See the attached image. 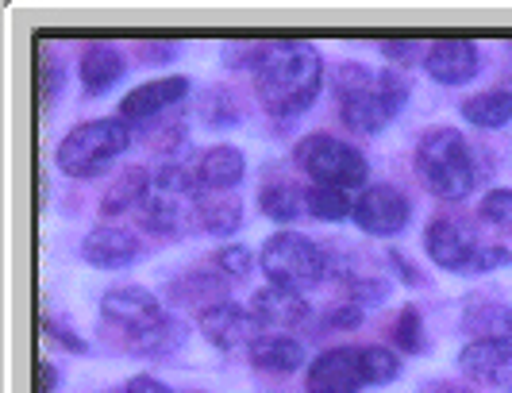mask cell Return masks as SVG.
Segmentation results:
<instances>
[{
	"label": "cell",
	"mask_w": 512,
	"mask_h": 393,
	"mask_svg": "<svg viewBox=\"0 0 512 393\" xmlns=\"http://www.w3.org/2000/svg\"><path fill=\"white\" fill-rule=\"evenodd\" d=\"M320 81H324V62L308 39H274L255 66L258 101L274 116L305 112L320 93Z\"/></svg>",
	"instance_id": "6da1fadb"
},
{
	"label": "cell",
	"mask_w": 512,
	"mask_h": 393,
	"mask_svg": "<svg viewBox=\"0 0 512 393\" xmlns=\"http://www.w3.org/2000/svg\"><path fill=\"white\" fill-rule=\"evenodd\" d=\"M335 89H339V116L355 131H382L401 112L405 93H409V85L397 70L370 74L362 62L339 66Z\"/></svg>",
	"instance_id": "7a4b0ae2"
},
{
	"label": "cell",
	"mask_w": 512,
	"mask_h": 393,
	"mask_svg": "<svg viewBox=\"0 0 512 393\" xmlns=\"http://www.w3.org/2000/svg\"><path fill=\"white\" fill-rule=\"evenodd\" d=\"M416 170L436 197H466L474 189V158L455 128H432L416 147Z\"/></svg>",
	"instance_id": "3957f363"
},
{
	"label": "cell",
	"mask_w": 512,
	"mask_h": 393,
	"mask_svg": "<svg viewBox=\"0 0 512 393\" xmlns=\"http://www.w3.org/2000/svg\"><path fill=\"white\" fill-rule=\"evenodd\" d=\"M131 143V131L124 120H89V124H77L62 143H58V166L70 174V178H97L112 166V158L124 155Z\"/></svg>",
	"instance_id": "277c9868"
},
{
	"label": "cell",
	"mask_w": 512,
	"mask_h": 393,
	"mask_svg": "<svg viewBox=\"0 0 512 393\" xmlns=\"http://www.w3.org/2000/svg\"><path fill=\"white\" fill-rule=\"evenodd\" d=\"M262 270L270 286L282 289H312L328 274V255L301 232H278L262 243Z\"/></svg>",
	"instance_id": "5b68a950"
},
{
	"label": "cell",
	"mask_w": 512,
	"mask_h": 393,
	"mask_svg": "<svg viewBox=\"0 0 512 393\" xmlns=\"http://www.w3.org/2000/svg\"><path fill=\"white\" fill-rule=\"evenodd\" d=\"M201 189H197V174L185 166H162L151 178L143 201H139V216L143 228L151 232H178L181 220L189 216V209L197 212Z\"/></svg>",
	"instance_id": "8992f818"
},
{
	"label": "cell",
	"mask_w": 512,
	"mask_h": 393,
	"mask_svg": "<svg viewBox=\"0 0 512 393\" xmlns=\"http://www.w3.org/2000/svg\"><path fill=\"white\" fill-rule=\"evenodd\" d=\"M293 158L320 185H335V189H347V193L366 185V158H362V151L343 143V139H335V135H305L297 143Z\"/></svg>",
	"instance_id": "52a82bcc"
},
{
	"label": "cell",
	"mask_w": 512,
	"mask_h": 393,
	"mask_svg": "<svg viewBox=\"0 0 512 393\" xmlns=\"http://www.w3.org/2000/svg\"><path fill=\"white\" fill-rule=\"evenodd\" d=\"M424 247H428V255L436 266L443 270H470L474 259H478V236H474V228L470 224H462L455 216H439L428 224V232H424Z\"/></svg>",
	"instance_id": "ba28073f"
},
{
	"label": "cell",
	"mask_w": 512,
	"mask_h": 393,
	"mask_svg": "<svg viewBox=\"0 0 512 393\" xmlns=\"http://www.w3.org/2000/svg\"><path fill=\"white\" fill-rule=\"evenodd\" d=\"M412 205L393 189V185H370L355 197V220H359L362 232L370 236H397L405 224H409Z\"/></svg>",
	"instance_id": "9c48e42d"
},
{
	"label": "cell",
	"mask_w": 512,
	"mask_h": 393,
	"mask_svg": "<svg viewBox=\"0 0 512 393\" xmlns=\"http://www.w3.org/2000/svg\"><path fill=\"white\" fill-rule=\"evenodd\" d=\"M362 386H366V374H362L359 347L324 351L320 359H312V367L305 374L308 393H359Z\"/></svg>",
	"instance_id": "30bf717a"
},
{
	"label": "cell",
	"mask_w": 512,
	"mask_h": 393,
	"mask_svg": "<svg viewBox=\"0 0 512 393\" xmlns=\"http://www.w3.org/2000/svg\"><path fill=\"white\" fill-rule=\"evenodd\" d=\"M101 313L108 320H116V324H124L131 336H139V332H151L154 324H162L166 313H162V305H158V297L147 293V289L139 286H120V289H108L101 301Z\"/></svg>",
	"instance_id": "8fae6325"
},
{
	"label": "cell",
	"mask_w": 512,
	"mask_h": 393,
	"mask_svg": "<svg viewBox=\"0 0 512 393\" xmlns=\"http://www.w3.org/2000/svg\"><path fill=\"white\" fill-rule=\"evenodd\" d=\"M258 328H262V324L255 320V313H247L243 305H231V301H220V305H212V309L201 313V332H205L220 351H231V347H239V343H255Z\"/></svg>",
	"instance_id": "7c38bea8"
},
{
	"label": "cell",
	"mask_w": 512,
	"mask_h": 393,
	"mask_svg": "<svg viewBox=\"0 0 512 393\" xmlns=\"http://www.w3.org/2000/svg\"><path fill=\"white\" fill-rule=\"evenodd\" d=\"M478 43L474 39H436L428 51V74L439 85H462L478 74Z\"/></svg>",
	"instance_id": "4fadbf2b"
},
{
	"label": "cell",
	"mask_w": 512,
	"mask_h": 393,
	"mask_svg": "<svg viewBox=\"0 0 512 393\" xmlns=\"http://www.w3.org/2000/svg\"><path fill=\"white\" fill-rule=\"evenodd\" d=\"M189 93V81L185 78H154L147 85H135L128 97L120 101V120H151L158 112L174 108Z\"/></svg>",
	"instance_id": "5bb4252c"
},
{
	"label": "cell",
	"mask_w": 512,
	"mask_h": 393,
	"mask_svg": "<svg viewBox=\"0 0 512 393\" xmlns=\"http://www.w3.org/2000/svg\"><path fill=\"white\" fill-rule=\"evenodd\" d=\"M251 313L262 328L270 332H282V328H297L308 320V301L297 293V289H282V286H266L255 293L251 301Z\"/></svg>",
	"instance_id": "9a60e30c"
},
{
	"label": "cell",
	"mask_w": 512,
	"mask_h": 393,
	"mask_svg": "<svg viewBox=\"0 0 512 393\" xmlns=\"http://www.w3.org/2000/svg\"><path fill=\"white\" fill-rule=\"evenodd\" d=\"M459 370L466 378H478V382H493L501 390H512V340L470 343L459 355Z\"/></svg>",
	"instance_id": "2e32d148"
},
{
	"label": "cell",
	"mask_w": 512,
	"mask_h": 393,
	"mask_svg": "<svg viewBox=\"0 0 512 393\" xmlns=\"http://www.w3.org/2000/svg\"><path fill=\"white\" fill-rule=\"evenodd\" d=\"M462 328L470 332L474 343H505L512 340V309L493 297H466Z\"/></svg>",
	"instance_id": "e0dca14e"
},
{
	"label": "cell",
	"mask_w": 512,
	"mask_h": 393,
	"mask_svg": "<svg viewBox=\"0 0 512 393\" xmlns=\"http://www.w3.org/2000/svg\"><path fill=\"white\" fill-rule=\"evenodd\" d=\"M81 255H85V262H93L101 270H120V266H131L139 259V239L131 236L128 228H112L108 224V228H97V232L85 236Z\"/></svg>",
	"instance_id": "ac0fdd59"
},
{
	"label": "cell",
	"mask_w": 512,
	"mask_h": 393,
	"mask_svg": "<svg viewBox=\"0 0 512 393\" xmlns=\"http://www.w3.org/2000/svg\"><path fill=\"white\" fill-rule=\"evenodd\" d=\"M124 54L116 51V47H108V43H93L89 51L81 54V85H85V93H108L116 81L124 78Z\"/></svg>",
	"instance_id": "d6986e66"
},
{
	"label": "cell",
	"mask_w": 512,
	"mask_h": 393,
	"mask_svg": "<svg viewBox=\"0 0 512 393\" xmlns=\"http://www.w3.org/2000/svg\"><path fill=\"white\" fill-rule=\"evenodd\" d=\"M251 363L258 370H270V374H289V370L305 367V347L293 340V336H282V332H266L251 343Z\"/></svg>",
	"instance_id": "ffe728a7"
},
{
	"label": "cell",
	"mask_w": 512,
	"mask_h": 393,
	"mask_svg": "<svg viewBox=\"0 0 512 393\" xmlns=\"http://www.w3.org/2000/svg\"><path fill=\"white\" fill-rule=\"evenodd\" d=\"M197 220L201 228L212 236H231L239 224H243V209H239V197L228 189H208L197 201Z\"/></svg>",
	"instance_id": "44dd1931"
},
{
	"label": "cell",
	"mask_w": 512,
	"mask_h": 393,
	"mask_svg": "<svg viewBox=\"0 0 512 393\" xmlns=\"http://www.w3.org/2000/svg\"><path fill=\"white\" fill-rule=\"evenodd\" d=\"M243 170H247V162H243V151H239V147H231V143H220V147L205 151V158H201V170H197V178H201L208 189H231V185H239Z\"/></svg>",
	"instance_id": "7402d4cb"
},
{
	"label": "cell",
	"mask_w": 512,
	"mask_h": 393,
	"mask_svg": "<svg viewBox=\"0 0 512 393\" xmlns=\"http://www.w3.org/2000/svg\"><path fill=\"white\" fill-rule=\"evenodd\" d=\"M462 120L474 128H505L512 120V93L509 89H486L470 101H462Z\"/></svg>",
	"instance_id": "603a6c76"
},
{
	"label": "cell",
	"mask_w": 512,
	"mask_h": 393,
	"mask_svg": "<svg viewBox=\"0 0 512 393\" xmlns=\"http://www.w3.org/2000/svg\"><path fill=\"white\" fill-rule=\"evenodd\" d=\"M224 293H228V282L212 278V274H205V270L181 278V286H174V297H178L181 305H193V309H201V313L212 309V305H220Z\"/></svg>",
	"instance_id": "cb8c5ba5"
},
{
	"label": "cell",
	"mask_w": 512,
	"mask_h": 393,
	"mask_svg": "<svg viewBox=\"0 0 512 393\" xmlns=\"http://www.w3.org/2000/svg\"><path fill=\"white\" fill-rule=\"evenodd\" d=\"M305 209L316 220H343L347 212H355V201L347 189H335V185H308L305 189Z\"/></svg>",
	"instance_id": "d4e9b609"
},
{
	"label": "cell",
	"mask_w": 512,
	"mask_h": 393,
	"mask_svg": "<svg viewBox=\"0 0 512 393\" xmlns=\"http://www.w3.org/2000/svg\"><path fill=\"white\" fill-rule=\"evenodd\" d=\"M185 336H189V328H185L181 320H174V316H166L162 324H154L151 332H139V336L131 340V347H135L139 355H170L178 343H185Z\"/></svg>",
	"instance_id": "484cf974"
},
{
	"label": "cell",
	"mask_w": 512,
	"mask_h": 393,
	"mask_svg": "<svg viewBox=\"0 0 512 393\" xmlns=\"http://www.w3.org/2000/svg\"><path fill=\"white\" fill-rule=\"evenodd\" d=\"M258 205L262 212L270 216V220H293L297 212L305 209V193H297L293 185H262V193H258Z\"/></svg>",
	"instance_id": "4316f807"
},
{
	"label": "cell",
	"mask_w": 512,
	"mask_h": 393,
	"mask_svg": "<svg viewBox=\"0 0 512 393\" xmlns=\"http://www.w3.org/2000/svg\"><path fill=\"white\" fill-rule=\"evenodd\" d=\"M147 185H151L147 170H128L120 182L108 189V197H104V212L112 216V212L128 209V205H139V201H143V193H147Z\"/></svg>",
	"instance_id": "83f0119b"
},
{
	"label": "cell",
	"mask_w": 512,
	"mask_h": 393,
	"mask_svg": "<svg viewBox=\"0 0 512 393\" xmlns=\"http://www.w3.org/2000/svg\"><path fill=\"white\" fill-rule=\"evenodd\" d=\"M362 374H366V386H385L401 374V359L385 347H362Z\"/></svg>",
	"instance_id": "f1b7e54d"
},
{
	"label": "cell",
	"mask_w": 512,
	"mask_h": 393,
	"mask_svg": "<svg viewBox=\"0 0 512 393\" xmlns=\"http://www.w3.org/2000/svg\"><path fill=\"white\" fill-rule=\"evenodd\" d=\"M393 340H397V347L401 351H409V355H416V351H424V328H420V313L416 309H401V316H397V324H393Z\"/></svg>",
	"instance_id": "f546056e"
},
{
	"label": "cell",
	"mask_w": 512,
	"mask_h": 393,
	"mask_svg": "<svg viewBox=\"0 0 512 393\" xmlns=\"http://www.w3.org/2000/svg\"><path fill=\"white\" fill-rule=\"evenodd\" d=\"M478 212L489 224H512V189H489Z\"/></svg>",
	"instance_id": "4dcf8cb0"
},
{
	"label": "cell",
	"mask_w": 512,
	"mask_h": 393,
	"mask_svg": "<svg viewBox=\"0 0 512 393\" xmlns=\"http://www.w3.org/2000/svg\"><path fill=\"white\" fill-rule=\"evenodd\" d=\"M216 262H220V270L231 274V278H247V274H251V266H255V255H251L247 247L231 243V247H224V251H216Z\"/></svg>",
	"instance_id": "1f68e13d"
},
{
	"label": "cell",
	"mask_w": 512,
	"mask_h": 393,
	"mask_svg": "<svg viewBox=\"0 0 512 393\" xmlns=\"http://www.w3.org/2000/svg\"><path fill=\"white\" fill-rule=\"evenodd\" d=\"M43 105H51L54 97H58V89H62V78H58V66H54V58L43 51Z\"/></svg>",
	"instance_id": "d6a6232c"
},
{
	"label": "cell",
	"mask_w": 512,
	"mask_h": 393,
	"mask_svg": "<svg viewBox=\"0 0 512 393\" xmlns=\"http://www.w3.org/2000/svg\"><path fill=\"white\" fill-rule=\"evenodd\" d=\"M505 262H509V251H505V247H482L470 270H493V266H505Z\"/></svg>",
	"instance_id": "836d02e7"
},
{
	"label": "cell",
	"mask_w": 512,
	"mask_h": 393,
	"mask_svg": "<svg viewBox=\"0 0 512 393\" xmlns=\"http://www.w3.org/2000/svg\"><path fill=\"white\" fill-rule=\"evenodd\" d=\"M328 324H332V328H355V324H362L359 305H343V309H332Z\"/></svg>",
	"instance_id": "e575fe53"
},
{
	"label": "cell",
	"mask_w": 512,
	"mask_h": 393,
	"mask_svg": "<svg viewBox=\"0 0 512 393\" xmlns=\"http://www.w3.org/2000/svg\"><path fill=\"white\" fill-rule=\"evenodd\" d=\"M43 328H47V336H58V340L66 343V347H70V351H77V355H81V351H85V343L77 340L74 332H66V328H58V324H54L51 316H47V320H43Z\"/></svg>",
	"instance_id": "d590c367"
},
{
	"label": "cell",
	"mask_w": 512,
	"mask_h": 393,
	"mask_svg": "<svg viewBox=\"0 0 512 393\" xmlns=\"http://www.w3.org/2000/svg\"><path fill=\"white\" fill-rule=\"evenodd\" d=\"M124 393H174V390H166V386H162V382H154V378H131Z\"/></svg>",
	"instance_id": "8d00e7d4"
},
{
	"label": "cell",
	"mask_w": 512,
	"mask_h": 393,
	"mask_svg": "<svg viewBox=\"0 0 512 393\" xmlns=\"http://www.w3.org/2000/svg\"><path fill=\"white\" fill-rule=\"evenodd\" d=\"M54 386H58V370L51 363H43L39 367V393H54Z\"/></svg>",
	"instance_id": "74e56055"
},
{
	"label": "cell",
	"mask_w": 512,
	"mask_h": 393,
	"mask_svg": "<svg viewBox=\"0 0 512 393\" xmlns=\"http://www.w3.org/2000/svg\"><path fill=\"white\" fill-rule=\"evenodd\" d=\"M382 51L389 54V58H409V54L416 51V43H412V39H401V43H382Z\"/></svg>",
	"instance_id": "f35d334b"
},
{
	"label": "cell",
	"mask_w": 512,
	"mask_h": 393,
	"mask_svg": "<svg viewBox=\"0 0 512 393\" xmlns=\"http://www.w3.org/2000/svg\"><path fill=\"white\" fill-rule=\"evenodd\" d=\"M424 393H470V390H462V386H447V382H439V386H428Z\"/></svg>",
	"instance_id": "ab89813d"
}]
</instances>
